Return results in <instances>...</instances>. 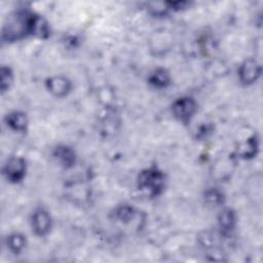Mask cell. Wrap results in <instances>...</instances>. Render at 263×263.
Here are the masks:
<instances>
[{
  "mask_svg": "<svg viewBox=\"0 0 263 263\" xmlns=\"http://www.w3.org/2000/svg\"><path fill=\"white\" fill-rule=\"evenodd\" d=\"M197 110L196 102L190 97H182L177 99L172 105L174 116L181 122L187 123L194 116Z\"/></svg>",
  "mask_w": 263,
  "mask_h": 263,
  "instance_id": "obj_3",
  "label": "cell"
},
{
  "mask_svg": "<svg viewBox=\"0 0 263 263\" xmlns=\"http://www.w3.org/2000/svg\"><path fill=\"white\" fill-rule=\"evenodd\" d=\"M13 82V73L8 67L1 68V90L2 92L9 89Z\"/></svg>",
  "mask_w": 263,
  "mask_h": 263,
  "instance_id": "obj_13",
  "label": "cell"
},
{
  "mask_svg": "<svg viewBox=\"0 0 263 263\" xmlns=\"http://www.w3.org/2000/svg\"><path fill=\"white\" fill-rule=\"evenodd\" d=\"M32 229L34 233L38 236L46 235L51 228V219L50 215L43 208L36 209L32 214L31 219Z\"/></svg>",
  "mask_w": 263,
  "mask_h": 263,
  "instance_id": "obj_5",
  "label": "cell"
},
{
  "mask_svg": "<svg viewBox=\"0 0 263 263\" xmlns=\"http://www.w3.org/2000/svg\"><path fill=\"white\" fill-rule=\"evenodd\" d=\"M5 122L7 126L15 132H25L28 126V118L25 113L14 111L6 115Z\"/></svg>",
  "mask_w": 263,
  "mask_h": 263,
  "instance_id": "obj_9",
  "label": "cell"
},
{
  "mask_svg": "<svg viewBox=\"0 0 263 263\" xmlns=\"http://www.w3.org/2000/svg\"><path fill=\"white\" fill-rule=\"evenodd\" d=\"M47 89L55 97H65L71 90V82L68 78L63 76H55L47 79Z\"/></svg>",
  "mask_w": 263,
  "mask_h": 263,
  "instance_id": "obj_7",
  "label": "cell"
},
{
  "mask_svg": "<svg viewBox=\"0 0 263 263\" xmlns=\"http://www.w3.org/2000/svg\"><path fill=\"white\" fill-rule=\"evenodd\" d=\"M134 214H135V211L133 208L128 206V205H123V206H120L117 212H116V217L122 221V222H128L130 219H133L134 217Z\"/></svg>",
  "mask_w": 263,
  "mask_h": 263,
  "instance_id": "obj_14",
  "label": "cell"
},
{
  "mask_svg": "<svg viewBox=\"0 0 263 263\" xmlns=\"http://www.w3.org/2000/svg\"><path fill=\"white\" fill-rule=\"evenodd\" d=\"M261 74V67L257 61L249 59L245 61L238 69L239 80L243 84H251L255 82Z\"/></svg>",
  "mask_w": 263,
  "mask_h": 263,
  "instance_id": "obj_6",
  "label": "cell"
},
{
  "mask_svg": "<svg viewBox=\"0 0 263 263\" xmlns=\"http://www.w3.org/2000/svg\"><path fill=\"white\" fill-rule=\"evenodd\" d=\"M138 187L150 196L159 195L164 188V175L156 167L142 171L138 178Z\"/></svg>",
  "mask_w": 263,
  "mask_h": 263,
  "instance_id": "obj_2",
  "label": "cell"
},
{
  "mask_svg": "<svg viewBox=\"0 0 263 263\" xmlns=\"http://www.w3.org/2000/svg\"><path fill=\"white\" fill-rule=\"evenodd\" d=\"M53 155L57 158V160L61 163V165H63L66 168L73 166V164L76 161L74 150L65 145L58 146L53 151Z\"/></svg>",
  "mask_w": 263,
  "mask_h": 263,
  "instance_id": "obj_8",
  "label": "cell"
},
{
  "mask_svg": "<svg viewBox=\"0 0 263 263\" xmlns=\"http://www.w3.org/2000/svg\"><path fill=\"white\" fill-rule=\"evenodd\" d=\"M36 14L28 10H18L10 14L2 30V37L7 42L22 39L28 34L33 35Z\"/></svg>",
  "mask_w": 263,
  "mask_h": 263,
  "instance_id": "obj_1",
  "label": "cell"
},
{
  "mask_svg": "<svg viewBox=\"0 0 263 263\" xmlns=\"http://www.w3.org/2000/svg\"><path fill=\"white\" fill-rule=\"evenodd\" d=\"M170 74L164 69H156L149 77V83L158 88L167 86L170 84Z\"/></svg>",
  "mask_w": 263,
  "mask_h": 263,
  "instance_id": "obj_11",
  "label": "cell"
},
{
  "mask_svg": "<svg viewBox=\"0 0 263 263\" xmlns=\"http://www.w3.org/2000/svg\"><path fill=\"white\" fill-rule=\"evenodd\" d=\"M3 175L11 183L21 182L26 175V161L24 158L13 156L7 159L3 166Z\"/></svg>",
  "mask_w": 263,
  "mask_h": 263,
  "instance_id": "obj_4",
  "label": "cell"
},
{
  "mask_svg": "<svg viewBox=\"0 0 263 263\" xmlns=\"http://www.w3.org/2000/svg\"><path fill=\"white\" fill-rule=\"evenodd\" d=\"M7 248L14 255H18L26 247V236L21 233H12L6 238Z\"/></svg>",
  "mask_w": 263,
  "mask_h": 263,
  "instance_id": "obj_10",
  "label": "cell"
},
{
  "mask_svg": "<svg viewBox=\"0 0 263 263\" xmlns=\"http://www.w3.org/2000/svg\"><path fill=\"white\" fill-rule=\"evenodd\" d=\"M235 224L234 214L230 210H225L221 213L219 217V226L223 233H228L232 231Z\"/></svg>",
  "mask_w": 263,
  "mask_h": 263,
  "instance_id": "obj_12",
  "label": "cell"
}]
</instances>
